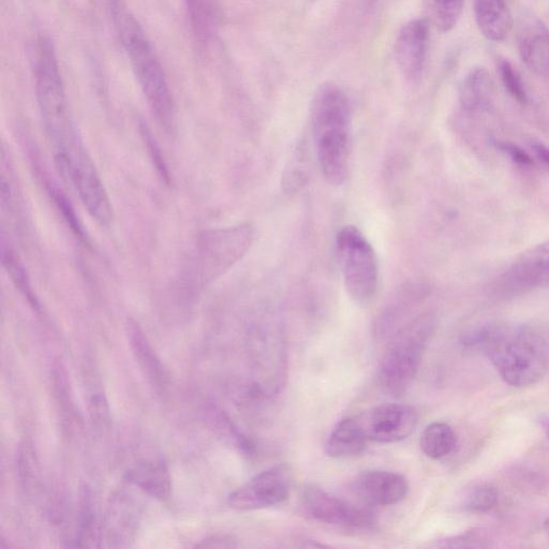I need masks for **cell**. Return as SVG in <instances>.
I'll return each instance as SVG.
<instances>
[{
	"instance_id": "6da1fadb",
	"label": "cell",
	"mask_w": 549,
	"mask_h": 549,
	"mask_svg": "<svg viewBox=\"0 0 549 549\" xmlns=\"http://www.w3.org/2000/svg\"><path fill=\"white\" fill-rule=\"evenodd\" d=\"M462 343L485 351L500 377L512 387H529L546 373L545 340L527 326H483L464 335Z\"/></svg>"
},
{
	"instance_id": "7a4b0ae2",
	"label": "cell",
	"mask_w": 549,
	"mask_h": 549,
	"mask_svg": "<svg viewBox=\"0 0 549 549\" xmlns=\"http://www.w3.org/2000/svg\"><path fill=\"white\" fill-rule=\"evenodd\" d=\"M310 121L324 180L333 186L343 185L349 172L352 111L341 87L332 82L318 87L311 101Z\"/></svg>"
},
{
	"instance_id": "3957f363",
	"label": "cell",
	"mask_w": 549,
	"mask_h": 549,
	"mask_svg": "<svg viewBox=\"0 0 549 549\" xmlns=\"http://www.w3.org/2000/svg\"><path fill=\"white\" fill-rule=\"evenodd\" d=\"M113 22L129 58L141 91L156 117L167 131L175 125V106L165 70L139 21L122 0H112Z\"/></svg>"
},
{
	"instance_id": "277c9868",
	"label": "cell",
	"mask_w": 549,
	"mask_h": 549,
	"mask_svg": "<svg viewBox=\"0 0 549 549\" xmlns=\"http://www.w3.org/2000/svg\"><path fill=\"white\" fill-rule=\"evenodd\" d=\"M36 97L44 128L53 143L56 158L81 146L71 120L65 86L53 41L40 36L34 54Z\"/></svg>"
},
{
	"instance_id": "5b68a950",
	"label": "cell",
	"mask_w": 549,
	"mask_h": 549,
	"mask_svg": "<svg viewBox=\"0 0 549 549\" xmlns=\"http://www.w3.org/2000/svg\"><path fill=\"white\" fill-rule=\"evenodd\" d=\"M336 254L351 300L361 307L372 305L379 291V265L373 246L358 228L346 226L337 234Z\"/></svg>"
},
{
	"instance_id": "8992f818",
	"label": "cell",
	"mask_w": 549,
	"mask_h": 549,
	"mask_svg": "<svg viewBox=\"0 0 549 549\" xmlns=\"http://www.w3.org/2000/svg\"><path fill=\"white\" fill-rule=\"evenodd\" d=\"M429 325L424 319L400 332L379 365L377 383L389 396L398 397L411 387L422 362Z\"/></svg>"
},
{
	"instance_id": "52a82bcc",
	"label": "cell",
	"mask_w": 549,
	"mask_h": 549,
	"mask_svg": "<svg viewBox=\"0 0 549 549\" xmlns=\"http://www.w3.org/2000/svg\"><path fill=\"white\" fill-rule=\"evenodd\" d=\"M254 240L255 229L248 224L206 233L196 260L200 283H210L242 260Z\"/></svg>"
},
{
	"instance_id": "ba28073f",
	"label": "cell",
	"mask_w": 549,
	"mask_h": 549,
	"mask_svg": "<svg viewBox=\"0 0 549 549\" xmlns=\"http://www.w3.org/2000/svg\"><path fill=\"white\" fill-rule=\"evenodd\" d=\"M58 166L70 178L76 187L85 209L99 225L109 226L113 219V210L108 192L101 182L94 162L88 156L84 146L69 157L58 160Z\"/></svg>"
},
{
	"instance_id": "9c48e42d",
	"label": "cell",
	"mask_w": 549,
	"mask_h": 549,
	"mask_svg": "<svg viewBox=\"0 0 549 549\" xmlns=\"http://www.w3.org/2000/svg\"><path fill=\"white\" fill-rule=\"evenodd\" d=\"M292 469L280 464L267 469L237 488L228 498L230 507L240 511L269 509L285 502L291 492Z\"/></svg>"
},
{
	"instance_id": "30bf717a",
	"label": "cell",
	"mask_w": 549,
	"mask_h": 549,
	"mask_svg": "<svg viewBox=\"0 0 549 549\" xmlns=\"http://www.w3.org/2000/svg\"><path fill=\"white\" fill-rule=\"evenodd\" d=\"M302 500L305 510L320 523L354 529H370L377 525V516L372 509L354 506L320 487L307 486Z\"/></svg>"
},
{
	"instance_id": "8fae6325",
	"label": "cell",
	"mask_w": 549,
	"mask_h": 549,
	"mask_svg": "<svg viewBox=\"0 0 549 549\" xmlns=\"http://www.w3.org/2000/svg\"><path fill=\"white\" fill-rule=\"evenodd\" d=\"M359 419L368 440L380 443L405 440L418 425L417 411L402 404L379 406Z\"/></svg>"
},
{
	"instance_id": "7c38bea8",
	"label": "cell",
	"mask_w": 549,
	"mask_h": 549,
	"mask_svg": "<svg viewBox=\"0 0 549 549\" xmlns=\"http://www.w3.org/2000/svg\"><path fill=\"white\" fill-rule=\"evenodd\" d=\"M430 26L427 19H414L400 29L395 41V58L403 76L417 82L424 72Z\"/></svg>"
},
{
	"instance_id": "4fadbf2b",
	"label": "cell",
	"mask_w": 549,
	"mask_h": 549,
	"mask_svg": "<svg viewBox=\"0 0 549 549\" xmlns=\"http://www.w3.org/2000/svg\"><path fill=\"white\" fill-rule=\"evenodd\" d=\"M355 492L367 506L388 507L403 501L409 483L402 474L385 470H368L355 481Z\"/></svg>"
},
{
	"instance_id": "5bb4252c",
	"label": "cell",
	"mask_w": 549,
	"mask_h": 549,
	"mask_svg": "<svg viewBox=\"0 0 549 549\" xmlns=\"http://www.w3.org/2000/svg\"><path fill=\"white\" fill-rule=\"evenodd\" d=\"M517 46L530 71L540 77L549 76V31L540 19H522L518 26Z\"/></svg>"
},
{
	"instance_id": "9a60e30c",
	"label": "cell",
	"mask_w": 549,
	"mask_h": 549,
	"mask_svg": "<svg viewBox=\"0 0 549 549\" xmlns=\"http://www.w3.org/2000/svg\"><path fill=\"white\" fill-rule=\"evenodd\" d=\"M474 13L486 39L498 42L511 33L513 18L506 0H474Z\"/></svg>"
},
{
	"instance_id": "2e32d148",
	"label": "cell",
	"mask_w": 549,
	"mask_h": 549,
	"mask_svg": "<svg viewBox=\"0 0 549 549\" xmlns=\"http://www.w3.org/2000/svg\"><path fill=\"white\" fill-rule=\"evenodd\" d=\"M368 438L360 419L349 418L333 429L325 451L332 458L345 459L358 456L366 449Z\"/></svg>"
},
{
	"instance_id": "e0dca14e",
	"label": "cell",
	"mask_w": 549,
	"mask_h": 549,
	"mask_svg": "<svg viewBox=\"0 0 549 549\" xmlns=\"http://www.w3.org/2000/svg\"><path fill=\"white\" fill-rule=\"evenodd\" d=\"M127 479L153 498L163 501L170 497L171 477L161 459L139 462L128 470Z\"/></svg>"
},
{
	"instance_id": "ac0fdd59",
	"label": "cell",
	"mask_w": 549,
	"mask_h": 549,
	"mask_svg": "<svg viewBox=\"0 0 549 549\" xmlns=\"http://www.w3.org/2000/svg\"><path fill=\"white\" fill-rule=\"evenodd\" d=\"M137 504L128 497H118L109 510L107 519V536L109 542L123 546L132 540L137 531L139 510Z\"/></svg>"
},
{
	"instance_id": "d6986e66",
	"label": "cell",
	"mask_w": 549,
	"mask_h": 549,
	"mask_svg": "<svg viewBox=\"0 0 549 549\" xmlns=\"http://www.w3.org/2000/svg\"><path fill=\"white\" fill-rule=\"evenodd\" d=\"M130 340L133 353H135L148 382L157 391L165 390L168 383L166 369L137 324L130 326Z\"/></svg>"
},
{
	"instance_id": "ffe728a7",
	"label": "cell",
	"mask_w": 549,
	"mask_h": 549,
	"mask_svg": "<svg viewBox=\"0 0 549 549\" xmlns=\"http://www.w3.org/2000/svg\"><path fill=\"white\" fill-rule=\"evenodd\" d=\"M493 80L484 68L471 70L459 87V103L466 112H474L485 105L492 95Z\"/></svg>"
},
{
	"instance_id": "44dd1931",
	"label": "cell",
	"mask_w": 549,
	"mask_h": 549,
	"mask_svg": "<svg viewBox=\"0 0 549 549\" xmlns=\"http://www.w3.org/2000/svg\"><path fill=\"white\" fill-rule=\"evenodd\" d=\"M457 443L453 428L445 423L428 425L422 433L420 445L423 453L432 459H442L455 450Z\"/></svg>"
},
{
	"instance_id": "7402d4cb",
	"label": "cell",
	"mask_w": 549,
	"mask_h": 549,
	"mask_svg": "<svg viewBox=\"0 0 549 549\" xmlns=\"http://www.w3.org/2000/svg\"><path fill=\"white\" fill-rule=\"evenodd\" d=\"M192 31L200 41L210 37L213 8L211 0H184Z\"/></svg>"
},
{
	"instance_id": "603a6c76",
	"label": "cell",
	"mask_w": 549,
	"mask_h": 549,
	"mask_svg": "<svg viewBox=\"0 0 549 549\" xmlns=\"http://www.w3.org/2000/svg\"><path fill=\"white\" fill-rule=\"evenodd\" d=\"M3 264L13 281V284L16 285L19 291L25 296L28 303L31 304L35 310L40 311V304L31 283H29L23 265L18 261L17 257L13 255V252L5 247H3Z\"/></svg>"
},
{
	"instance_id": "cb8c5ba5",
	"label": "cell",
	"mask_w": 549,
	"mask_h": 549,
	"mask_svg": "<svg viewBox=\"0 0 549 549\" xmlns=\"http://www.w3.org/2000/svg\"><path fill=\"white\" fill-rule=\"evenodd\" d=\"M465 0H434L436 25L441 32H450L461 19Z\"/></svg>"
},
{
	"instance_id": "d4e9b609",
	"label": "cell",
	"mask_w": 549,
	"mask_h": 549,
	"mask_svg": "<svg viewBox=\"0 0 549 549\" xmlns=\"http://www.w3.org/2000/svg\"><path fill=\"white\" fill-rule=\"evenodd\" d=\"M498 70L503 86L506 87L508 93L518 103L526 106L528 103V94L521 74L506 59H501L498 64Z\"/></svg>"
},
{
	"instance_id": "484cf974",
	"label": "cell",
	"mask_w": 549,
	"mask_h": 549,
	"mask_svg": "<svg viewBox=\"0 0 549 549\" xmlns=\"http://www.w3.org/2000/svg\"><path fill=\"white\" fill-rule=\"evenodd\" d=\"M497 502V489L491 485H482L474 488L467 496L464 507L472 512H486L492 510Z\"/></svg>"
},
{
	"instance_id": "4316f807",
	"label": "cell",
	"mask_w": 549,
	"mask_h": 549,
	"mask_svg": "<svg viewBox=\"0 0 549 549\" xmlns=\"http://www.w3.org/2000/svg\"><path fill=\"white\" fill-rule=\"evenodd\" d=\"M49 192L53 201L57 205V209L62 212L71 230L81 237V239H85V234L80 225L79 219L77 218L76 213H74L71 204L63 195V192L52 187V185H49Z\"/></svg>"
},
{
	"instance_id": "83f0119b",
	"label": "cell",
	"mask_w": 549,
	"mask_h": 549,
	"mask_svg": "<svg viewBox=\"0 0 549 549\" xmlns=\"http://www.w3.org/2000/svg\"><path fill=\"white\" fill-rule=\"evenodd\" d=\"M483 538L476 532H467L440 542L439 547L443 548H479L484 547Z\"/></svg>"
},
{
	"instance_id": "f1b7e54d",
	"label": "cell",
	"mask_w": 549,
	"mask_h": 549,
	"mask_svg": "<svg viewBox=\"0 0 549 549\" xmlns=\"http://www.w3.org/2000/svg\"><path fill=\"white\" fill-rule=\"evenodd\" d=\"M142 136L144 137V140L147 144L148 150H150V153L152 155V158L154 160L155 166L159 172V174L165 178L166 181L169 180V174L167 171V167L165 165V160L162 159L161 153L159 151L158 145L154 141L152 133L145 125H142Z\"/></svg>"
},
{
	"instance_id": "f546056e",
	"label": "cell",
	"mask_w": 549,
	"mask_h": 549,
	"mask_svg": "<svg viewBox=\"0 0 549 549\" xmlns=\"http://www.w3.org/2000/svg\"><path fill=\"white\" fill-rule=\"evenodd\" d=\"M498 150L506 154L516 165L529 167L533 165L531 156L523 150V148L512 143H498Z\"/></svg>"
},
{
	"instance_id": "4dcf8cb0",
	"label": "cell",
	"mask_w": 549,
	"mask_h": 549,
	"mask_svg": "<svg viewBox=\"0 0 549 549\" xmlns=\"http://www.w3.org/2000/svg\"><path fill=\"white\" fill-rule=\"evenodd\" d=\"M531 148L534 155L549 167V147L537 142L533 143Z\"/></svg>"
},
{
	"instance_id": "1f68e13d",
	"label": "cell",
	"mask_w": 549,
	"mask_h": 549,
	"mask_svg": "<svg viewBox=\"0 0 549 549\" xmlns=\"http://www.w3.org/2000/svg\"><path fill=\"white\" fill-rule=\"evenodd\" d=\"M545 528L549 532V518H547V521L545 522Z\"/></svg>"
},
{
	"instance_id": "d6a6232c",
	"label": "cell",
	"mask_w": 549,
	"mask_h": 549,
	"mask_svg": "<svg viewBox=\"0 0 549 549\" xmlns=\"http://www.w3.org/2000/svg\"><path fill=\"white\" fill-rule=\"evenodd\" d=\"M309 2L315 3V2H318V0H309Z\"/></svg>"
},
{
	"instance_id": "836d02e7",
	"label": "cell",
	"mask_w": 549,
	"mask_h": 549,
	"mask_svg": "<svg viewBox=\"0 0 549 549\" xmlns=\"http://www.w3.org/2000/svg\"><path fill=\"white\" fill-rule=\"evenodd\" d=\"M547 433H548V437H549V426H548V428H547Z\"/></svg>"
}]
</instances>
